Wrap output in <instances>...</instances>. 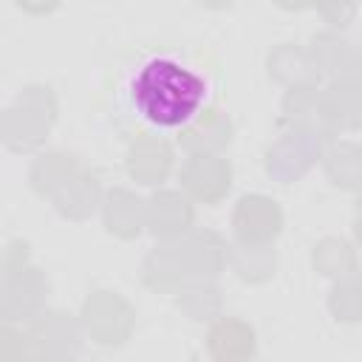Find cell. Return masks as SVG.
Returning a JSON list of instances; mask_svg holds the SVG:
<instances>
[{"instance_id":"cell-1","label":"cell","mask_w":362,"mask_h":362,"mask_svg":"<svg viewBox=\"0 0 362 362\" xmlns=\"http://www.w3.org/2000/svg\"><path fill=\"white\" fill-rule=\"evenodd\" d=\"M127 96L141 122L158 130H178L195 122L209 102V82L175 54H153L133 71Z\"/></svg>"}]
</instances>
